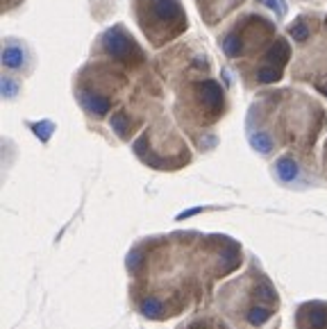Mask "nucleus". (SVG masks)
<instances>
[{"label":"nucleus","instance_id":"obj_2","mask_svg":"<svg viewBox=\"0 0 327 329\" xmlns=\"http://www.w3.org/2000/svg\"><path fill=\"white\" fill-rule=\"evenodd\" d=\"M266 318H268V311H266V309H252V311H250V323L262 325Z\"/></svg>","mask_w":327,"mask_h":329},{"label":"nucleus","instance_id":"obj_1","mask_svg":"<svg viewBox=\"0 0 327 329\" xmlns=\"http://www.w3.org/2000/svg\"><path fill=\"white\" fill-rule=\"evenodd\" d=\"M277 171H280V177L282 179H293L295 175H298V171H295V164L291 161V159H282L280 164H277Z\"/></svg>","mask_w":327,"mask_h":329},{"label":"nucleus","instance_id":"obj_3","mask_svg":"<svg viewBox=\"0 0 327 329\" xmlns=\"http://www.w3.org/2000/svg\"><path fill=\"white\" fill-rule=\"evenodd\" d=\"M157 309H159L157 302H145V304H143V311H145V313H155Z\"/></svg>","mask_w":327,"mask_h":329}]
</instances>
